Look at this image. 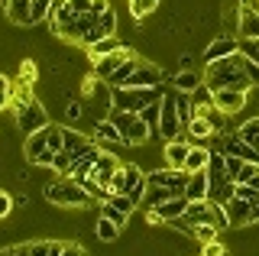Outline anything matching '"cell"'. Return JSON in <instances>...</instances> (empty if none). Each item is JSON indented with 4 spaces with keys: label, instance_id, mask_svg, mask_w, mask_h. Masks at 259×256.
Returning <instances> with one entry per match:
<instances>
[{
    "label": "cell",
    "instance_id": "cell-1",
    "mask_svg": "<svg viewBox=\"0 0 259 256\" xmlns=\"http://www.w3.org/2000/svg\"><path fill=\"white\" fill-rule=\"evenodd\" d=\"M246 55L233 52L227 59L217 62H204V84L210 91H221V88H237V91H249L253 88V78L246 75Z\"/></svg>",
    "mask_w": 259,
    "mask_h": 256
},
{
    "label": "cell",
    "instance_id": "cell-2",
    "mask_svg": "<svg viewBox=\"0 0 259 256\" xmlns=\"http://www.w3.org/2000/svg\"><path fill=\"white\" fill-rule=\"evenodd\" d=\"M46 198L55 207H88L94 201L91 191L81 185L78 179H71V175H59L55 182H49V185H46Z\"/></svg>",
    "mask_w": 259,
    "mask_h": 256
},
{
    "label": "cell",
    "instance_id": "cell-3",
    "mask_svg": "<svg viewBox=\"0 0 259 256\" xmlns=\"http://www.w3.org/2000/svg\"><path fill=\"white\" fill-rule=\"evenodd\" d=\"M4 256H65V253H84L81 243H59V240H39V243L20 246H0Z\"/></svg>",
    "mask_w": 259,
    "mask_h": 256
},
{
    "label": "cell",
    "instance_id": "cell-4",
    "mask_svg": "<svg viewBox=\"0 0 259 256\" xmlns=\"http://www.w3.org/2000/svg\"><path fill=\"white\" fill-rule=\"evenodd\" d=\"M162 101V88H113V107L140 114L146 104Z\"/></svg>",
    "mask_w": 259,
    "mask_h": 256
},
{
    "label": "cell",
    "instance_id": "cell-5",
    "mask_svg": "<svg viewBox=\"0 0 259 256\" xmlns=\"http://www.w3.org/2000/svg\"><path fill=\"white\" fill-rule=\"evenodd\" d=\"M13 107H16V126H20L26 137L36 133V130H42V126H49V114H46V107L36 98L20 101V104H13Z\"/></svg>",
    "mask_w": 259,
    "mask_h": 256
},
{
    "label": "cell",
    "instance_id": "cell-6",
    "mask_svg": "<svg viewBox=\"0 0 259 256\" xmlns=\"http://www.w3.org/2000/svg\"><path fill=\"white\" fill-rule=\"evenodd\" d=\"M159 133L165 140H178L185 133V123L178 117V107H175V91L172 94H162V117H159Z\"/></svg>",
    "mask_w": 259,
    "mask_h": 256
},
{
    "label": "cell",
    "instance_id": "cell-7",
    "mask_svg": "<svg viewBox=\"0 0 259 256\" xmlns=\"http://www.w3.org/2000/svg\"><path fill=\"white\" fill-rule=\"evenodd\" d=\"M23 153H26V159L32 165H52L55 159V149L49 146V137H46V126L36 133H29L26 137V146H23Z\"/></svg>",
    "mask_w": 259,
    "mask_h": 256
},
{
    "label": "cell",
    "instance_id": "cell-8",
    "mask_svg": "<svg viewBox=\"0 0 259 256\" xmlns=\"http://www.w3.org/2000/svg\"><path fill=\"white\" fill-rule=\"evenodd\" d=\"M146 179H149V185H162V188L172 191V195H185V185H188V172H185V169H172V165L149 172Z\"/></svg>",
    "mask_w": 259,
    "mask_h": 256
},
{
    "label": "cell",
    "instance_id": "cell-9",
    "mask_svg": "<svg viewBox=\"0 0 259 256\" xmlns=\"http://www.w3.org/2000/svg\"><path fill=\"white\" fill-rule=\"evenodd\" d=\"M123 172H126V179H123V188H120L117 195H130L136 204H140L146 188H149V179H146V172L140 169V165H123Z\"/></svg>",
    "mask_w": 259,
    "mask_h": 256
},
{
    "label": "cell",
    "instance_id": "cell-10",
    "mask_svg": "<svg viewBox=\"0 0 259 256\" xmlns=\"http://www.w3.org/2000/svg\"><path fill=\"white\" fill-rule=\"evenodd\" d=\"M224 207V218H227V227H246L249 224V201L240 195H230L227 201H221Z\"/></svg>",
    "mask_w": 259,
    "mask_h": 256
},
{
    "label": "cell",
    "instance_id": "cell-11",
    "mask_svg": "<svg viewBox=\"0 0 259 256\" xmlns=\"http://www.w3.org/2000/svg\"><path fill=\"white\" fill-rule=\"evenodd\" d=\"M246 94L249 91H237V88H221V91H214V107L224 110L227 117L230 114H240L243 107H246Z\"/></svg>",
    "mask_w": 259,
    "mask_h": 256
},
{
    "label": "cell",
    "instance_id": "cell-12",
    "mask_svg": "<svg viewBox=\"0 0 259 256\" xmlns=\"http://www.w3.org/2000/svg\"><path fill=\"white\" fill-rule=\"evenodd\" d=\"M159 84H162V71L140 59V65L133 68V75H130L126 84H120V88H159Z\"/></svg>",
    "mask_w": 259,
    "mask_h": 256
},
{
    "label": "cell",
    "instance_id": "cell-13",
    "mask_svg": "<svg viewBox=\"0 0 259 256\" xmlns=\"http://www.w3.org/2000/svg\"><path fill=\"white\" fill-rule=\"evenodd\" d=\"M130 55H133V49H126V46H120V49L107 52L104 59H97V62H94V75L107 81V78H110V75H113V71H117L120 65H123V62L130 59Z\"/></svg>",
    "mask_w": 259,
    "mask_h": 256
},
{
    "label": "cell",
    "instance_id": "cell-14",
    "mask_svg": "<svg viewBox=\"0 0 259 256\" xmlns=\"http://www.w3.org/2000/svg\"><path fill=\"white\" fill-rule=\"evenodd\" d=\"M221 153H224V156H240V159H249V162H259L256 149L249 146V143H243V137H240L237 130H233V133H227V137L221 140Z\"/></svg>",
    "mask_w": 259,
    "mask_h": 256
},
{
    "label": "cell",
    "instance_id": "cell-15",
    "mask_svg": "<svg viewBox=\"0 0 259 256\" xmlns=\"http://www.w3.org/2000/svg\"><path fill=\"white\" fill-rule=\"evenodd\" d=\"M117 169H120L117 159L107 156V153H101V156L94 159V169H91V175H88V179H94L101 188H107V191H110V179H113V172H117Z\"/></svg>",
    "mask_w": 259,
    "mask_h": 256
},
{
    "label": "cell",
    "instance_id": "cell-16",
    "mask_svg": "<svg viewBox=\"0 0 259 256\" xmlns=\"http://www.w3.org/2000/svg\"><path fill=\"white\" fill-rule=\"evenodd\" d=\"M4 10L13 26H32V0H4Z\"/></svg>",
    "mask_w": 259,
    "mask_h": 256
},
{
    "label": "cell",
    "instance_id": "cell-17",
    "mask_svg": "<svg viewBox=\"0 0 259 256\" xmlns=\"http://www.w3.org/2000/svg\"><path fill=\"white\" fill-rule=\"evenodd\" d=\"M233 52H240V39H237V36H221V39H214V42L207 46V52H204V62L227 59V55H233Z\"/></svg>",
    "mask_w": 259,
    "mask_h": 256
},
{
    "label": "cell",
    "instance_id": "cell-18",
    "mask_svg": "<svg viewBox=\"0 0 259 256\" xmlns=\"http://www.w3.org/2000/svg\"><path fill=\"white\" fill-rule=\"evenodd\" d=\"M191 143L188 140H165V165H172V169H185V156H188Z\"/></svg>",
    "mask_w": 259,
    "mask_h": 256
},
{
    "label": "cell",
    "instance_id": "cell-19",
    "mask_svg": "<svg viewBox=\"0 0 259 256\" xmlns=\"http://www.w3.org/2000/svg\"><path fill=\"white\" fill-rule=\"evenodd\" d=\"M152 211H156L159 218H162V221L168 224V221L182 218V214L188 211V198H185V195H172V198H168V201H162L159 207H152Z\"/></svg>",
    "mask_w": 259,
    "mask_h": 256
},
{
    "label": "cell",
    "instance_id": "cell-20",
    "mask_svg": "<svg viewBox=\"0 0 259 256\" xmlns=\"http://www.w3.org/2000/svg\"><path fill=\"white\" fill-rule=\"evenodd\" d=\"M207 195H210V185H207V169L191 172V175H188V185H185V198H188V201H198V198H207Z\"/></svg>",
    "mask_w": 259,
    "mask_h": 256
},
{
    "label": "cell",
    "instance_id": "cell-21",
    "mask_svg": "<svg viewBox=\"0 0 259 256\" xmlns=\"http://www.w3.org/2000/svg\"><path fill=\"white\" fill-rule=\"evenodd\" d=\"M185 133H188L191 140H207V137H214V123L204 117V114H194L191 120H188V126H185Z\"/></svg>",
    "mask_w": 259,
    "mask_h": 256
},
{
    "label": "cell",
    "instance_id": "cell-22",
    "mask_svg": "<svg viewBox=\"0 0 259 256\" xmlns=\"http://www.w3.org/2000/svg\"><path fill=\"white\" fill-rule=\"evenodd\" d=\"M94 143H123V137H120V130H117V123H113V120H97L94 123Z\"/></svg>",
    "mask_w": 259,
    "mask_h": 256
},
{
    "label": "cell",
    "instance_id": "cell-23",
    "mask_svg": "<svg viewBox=\"0 0 259 256\" xmlns=\"http://www.w3.org/2000/svg\"><path fill=\"white\" fill-rule=\"evenodd\" d=\"M201 84H204V75H198V71H188V68L178 71V75L172 78V88H175V91H182V94H191L194 88H201Z\"/></svg>",
    "mask_w": 259,
    "mask_h": 256
},
{
    "label": "cell",
    "instance_id": "cell-24",
    "mask_svg": "<svg viewBox=\"0 0 259 256\" xmlns=\"http://www.w3.org/2000/svg\"><path fill=\"white\" fill-rule=\"evenodd\" d=\"M207 159H210V153H207V146H191L188 149V156H185V172H201V169H207Z\"/></svg>",
    "mask_w": 259,
    "mask_h": 256
},
{
    "label": "cell",
    "instance_id": "cell-25",
    "mask_svg": "<svg viewBox=\"0 0 259 256\" xmlns=\"http://www.w3.org/2000/svg\"><path fill=\"white\" fill-rule=\"evenodd\" d=\"M240 39H259V13H246L240 10V26H237Z\"/></svg>",
    "mask_w": 259,
    "mask_h": 256
},
{
    "label": "cell",
    "instance_id": "cell-26",
    "mask_svg": "<svg viewBox=\"0 0 259 256\" xmlns=\"http://www.w3.org/2000/svg\"><path fill=\"white\" fill-rule=\"evenodd\" d=\"M136 65H140V55L133 52V55H130V59L123 62V65H120V68H117V71H113V75L107 78V84H110V88H120V84H126V78L133 75V68H136Z\"/></svg>",
    "mask_w": 259,
    "mask_h": 256
},
{
    "label": "cell",
    "instance_id": "cell-27",
    "mask_svg": "<svg viewBox=\"0 0 259 256\" xmlns=\"http://www.w3.org/2000/svg\"><path fill=\"white\" fill-rule=\"evenodd\" d=\"M94 143L88 140V137H81V133H75V130H68V126H65V149H68V153H75V159L84 153V149H91Z\"/></svg>",
    "mask_w": 259,
    "mask_h": 256
},
{
    "label": "cell",
    "instance_id": "cell-28",
    "mask_svg": "<svg viewBox=\"0 0 259 256\" xmlns=\"http://www.w3.org/2000/svg\"><path fill=\"white\" fill-rule=\"evenodd\" d=\"M97 33H101V36H113V33H117V10H113V7H107V10L97 13Z\"/></svg>",
    "mask_w": 259,
    "mask_h": 256
},
{
    "label": "cell",
    "instance_id": "cell-29",
    "mask_svg": "<svg viewBox=\"0 0 259 256\" xmlns=\"http://www.w3.org/2000/svg\"><path fill=\"white\" fill-rule=\"evenodd\" d=\"M237 133L243 137V143H249V146L256 149V156H259V117H249V120L240 126Z\"/></svg>",
    "mask_w": 259,
    "mask_h": 256
},
{
    "label": "cell",
    "instance_id": "cell-30",
    "mask_svg": "<svg viewBox=\"0 0 259 256\" xmlns=\"http://www.w3.org/2000/svg\"><path fill=\"white\" fill-rule=\"evenodd\" d=\"M113 49H120L117 39H113V36H104V39H97V42L88 46V55H91V62H97V59H104V55L113 52Z\"/></svg>",
    "mask_w": 259,
    "mask_h": 256
},
{
    "label": "cell",
    "instance_id": "cell-31",
    "mask_svg": "<svg viewBox=\"0 0 259 256\" xmlns=\"http://www.w3.org/2000/svg\"><path fill=\"white\" fill-rule=\"evenodd\" d=\"M120 230H123L120 224H113L110 218H104V214H101V221H97V237H101L104 243H113V240L120 237Z\"/></svg>",
    "mask_w": 259,
    "mask_h": 256
},
{
    "label": "cell",
    "instance_id": "cell-32",
    "mask_svg": "<svg viewBox=\"0 0 259 256\" xmlns=\"http://www.w3.org/2000/svg\"><path fill=\"white\" fill-rule=\"evenodd\" d=\"M168 198H172V191H168V188L149 185V188H146V195H143V204H146V207H159L162 201H168Z\"/></svg>",
    "mask_w": 259,
    "mask_h": 256
},
{
    "label": "cell",
    "instance_id": "cell-33",
    "mask_svg": "<svg viewBox=\"0 0 259 256\" xmlns=\"http://www.w3.org/2000/svg\"><path fill=\"white\" fill-rule=\"evenodd\" d=\"M162 0H130V13H133V20H146L149 13H156V7Z\"/></svg>",
    "mask_w": 259,
    "mask_h": 256
},
{
    "label": "cell",
    "instance_id": "cell-34",
    "mask_svg": "<svg viewBox=\"0 0 259 256\" xmlns=\"http://www.w3.org/2000/svg\"><path fill=\"white\" fill-rule=\"evenodd\" d=\"M140 117L149 123V130L152 133H159V117H162V101H152V104H146V107L140 110Z\"/></svg>",
    "mask_w": 259,
    "mask_h": 256
},
{
    "label": "cell",
    "instance_id": "cell-35",
    "mask_svg": "<svg viewBox=\"0 0 259 256\" xmlns=\"http://www.w3.org/2000/svg\"><path fill=\"white\" fill-rule=\"evenodd\" d=\"M71 162H75V153H68V149H59V153H55V159H52V169L59 172V175H68Z\"/></svg>",
    "mask_w": 259,
    "mask_h": 256
},
{
    "label": "cell",
    "instance_id": "cell-36",
    "mask_svg": "<svg viewBox=\"0 0 259 256\" xmlns=\"http://www.w3.org/2000/svg\"><path fill=\"white\" fill-rule=\"evenodd\" d=\"M191 237H198L201 243H207V240H217V224H194Z\"/></svg>",
    "mask_w": 259,
    "mask_h": 256
},
{
    "label": "cell",
    "instance_id": "cell-37",
    "mask_svg": "<svg viewBox=\"0 0 259 256\" xmlns=\"http://www.w3.org/2000/svg\"><path fill=\"white\" fill-rule=\"evenodd\" d=\"M10 104H13V84H10V78L0 75V110L10 107Z\"/></svg>",
    "mask_w": 259,
    "mask_h": 256
},
{
    "label": "cell",
    "instance_id": "cell-38",
    "mask_svg": "<svg viewBox=\"0 0 259 256\" xmlns=\"http://www.w3.org/2000/svg\"><path fill=\"white\" fill-rule=\"evenodd\" d=\"M240 52L259 65V39H243V42H240Z\"/></svg>",
    "mask_w": 259,
    "mask_h": 256
},
{
    "label": "cell",
    "instance_id": "cell-39",
    "mask_svg": "<svg viewBox=\"0 0 259 256\" xmlns=\"http://www.w3.org/2000/svg\"><path fill=\"white\" fill-rule=\"evenodd\" d=\"M107 201H110V204H117L120 211H126V214H133V207H136V201H133L130 195H110Z\"/></svg>",
    "mask_w": 259,
    "mask_h": 256
},
{
    "label": "cell",
    "instance_id": "cell-40",
    "mask_svg": "<svg viewBox=\"0 0 259 256\" xmlns=\"http://www.w3.org/2000/svg\"><path fill=\"white\" fill-rule=\"evenodd\" d=\"M224 162H227V175L237 182V175H240V169H243V162H246V159H240V156H224Z\"/></svg>",
    "mask_w": 259,
    "mask_h": 256
},
{
    "label": "cell",
    "instance_id": "cell-41",
    "mask_svg": "<svg viewBox=\"0 0 259 256\" xmlns=\"http://www.w3.org/2000/svg\"><path fill=\"white\" fill-rule=\"evenodd\" d=\"M49 7H52V0H32V23H39V20H46V13H49Z\"/></svg>",
    "mask_w": 259,
    "mask_h": 256
},
{
    "label": "cell",
    "instance_id": "cell-42",
    "mask_svg": "<svg viewBox=\"0 0 259 256\" xmlns=\"http://www.w3.org/2000/svg\"><path fill=\"white\" fill-rule=\"evenodd\" d=\"M201 253H204V256H224L227 246L217 243V240H207V243H201Z\"/></svg>",
    "mask_w": 259,
    "mask_h": 256
},
{
    "label": "cell",
    "instance_id": "cell-43",
    "mask_svg": "<svg viewBox=\"0 0 259 256\" xmlns=\"http://www.w3.org/2000/svg\"><path fill=\"white\" fill-rule=\"evenodd\" d=\"M10 211H13V198L7 195V191H0V221L10 218Z\"/></svg>",
    "mask_w": 259,
    "mask_h": 256
},
{
    "label": "cell",
    "instance_id": "cell-44",
    "mask_svg": "<svg viewBox=\"0 0 259 256\" xmlns=\"http://www.w3.org/2000/svg\"><path fill=\"white\" fill-rule=\"evenodd\" d=\"M20 75H23V81H26V84H32V81H36V65H32V62H23Z\"/></svg>",
    "mask_w": 259,
    "mask_h": 256
},
{
    "label": "cell",
    "instance_id": "cell-45",
    "mask_svg": "<svg viewBox=\"0 0 259 256\" xmlns=\"http://www.w3.org/2000/svg\"><path fill=\"white\" fill-rule=\"evenodd\" d=\"M243 68H246V75L253 78V84H259V65H256V62H253V59H246V65H243Z\"/></svg>",
    "mask_w": 259,
    "mask_h": 256
},
{
    "label": "cell",
    "instance_id": "cell-46",
    "mask_svg": "<svg viewBox=\"0 0 259 256\" xmlns=\"http://www.w3.org/2000/svg\"><path fill=\"white\" fill-rule=\"evenodd\" d=\"M256 221H259V195L249 201V224H256Z\"/></svg>",
    "mask_w": 259,
    "mask_h": 256
},
{
    "label": "cell",
    "instance_id": "cell-47",
    "mask_svg": "<svg viewBox=\"0 0 259 256\" xmlns=\"http://www.w3.org/2000/svg\"><path fill=\"white\" fill-rule=\"evenodd\" d=\"M240 10H246V13H259V0H240Z\"/></svg>",
    "mask_w": 259,
    "mask_h": 256
},
{
    "label": "cell",
    "instance_id": "cell-48",
    "mask_svg": "<svg viewBox=\"0 0 259 256\" xmlns=\"http://www.w3.org/2000/svg\"><path fill=\"white\" fill-rule=\"evenodd\" d=\"M68 117H71V120H78V117H81V104H78V101H75V104H68Z\"/></svg>",
    "mask_w": 259,
    "mask_h": 256
},
{
    "label": "cell",
    "instance_id": "cell-49",
    "mask_svg": "<svg viewBox=\"0 0 259 256\" xmlns=\"http://www.w3.org/2000/svg\"><path fill=\"white\" fill-rule=\"evenodd\" d=\"M243 185H249L253 191H259V169H256V175H253V179H249V182H243Z\"/></svg>",
    "mask_w": 259,
    "mask_h": 256
}]
</instances>
